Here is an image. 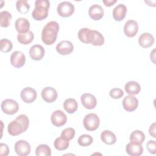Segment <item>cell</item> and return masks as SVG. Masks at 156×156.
<instances>
[{"mask_svg":"<svg viewBox=\"0 0 156 156\" xmlns=\"http://www.w3.org/2000/svg\"><path fill=\"white\" fill-rule=\"evenodd\" d=\"M15 26L16 31L19 34H24L29 31L30 23L27 19L24 18H19L16 20Z\"/></svg>","mask_w":156,"mask_h":156,"instance_id":"cell-19","label":"cell"},{"mask_svg":"<svg viewBox=\"0 0 156 156\" xmlns=\"http://www.w3.org/2000/svg\"><path fill=\"white\" fill-rule=\"evenodd\" d=\"M12 16L10 12L4 10L0 12V25L2 27H7L10 23Z\"/></svg>","mask_w":156,"mask_h":156,"instance_id":"cell-28","label":"cell"},{"mask_svg":"<svg viewBox=\"0 0 156 156\" xmlns=\"http://www.w3.org/2000/svg\"><path fill=\"white\" fill-rule=\"evenodd\" d=\"M9 153V149L8 146L5 144L1 143L0 144V155L1 156H7Z\"/></svg>","mask_w":156,"mask_h":156,"instance_id":"cell-38","label":"cell"},{"mask_svg":"<svg viewBox=\"0 0 156 156\" xmlns=\"http://www.w3.org/2000/svg\"><path fill=\"white\" fill-rule=\"evenodd\" d=\"M55 49L59 54L66 55L70 54L73 51L74 46L71 41L63 40L57 44Z\"/></svg>","mask_w":156,"mask_h":156,"instance_id":"cell-15","label":"cell"},{"mask_svg":"<svg viewBox=\"0 0 156 156\" xmlns=\"http://www.w3.org/2000/svg\"><path fill=\"white\" fill-rule=\"evenodd\" d=\"M126 152L132 156H139L143 152V147L141 144L129 143L126 147Z\"/></svg>","mask_w":156,"mask_h":156,"instance_id":"cell-22","label":"cell"},{"mask_svg":"<svg viewBox=\"0 0 156 156\" xmlns=\"http://www.w3.org/2000/svg\"><path fill=\"white\" fill-rule=\"evenodd\" d=\"M104 13L103 8L98 4H94L91 5L88 10L90 17L94 21L100 20L103 17Z\"/></svg>","mask_w":156,"mask_h":156,"instance_id":"cell-18","label":"cell"},{"mask_svg":"<svg viewBox=\"0 0 156 156\" xmlns=\"http://www.w3.org/2000/svg\"><path fill=\"white\" fill-rule=\"evenodd\" d=\"M94 40L91 43L93 46H102L104 43V36L98 31L94 30Z\"/></svg>","mask_w":156,"mask_h":156,"instance_id":"cell-35","label":"cell"},{"mask_svg":"<svg viewBox=\"0 0 156 156\" xmlns=\"http://www.w3.org/2000/svg\"><path fill=\"white\" fill-rule=\"evenodd\" d=\"M26 62L24 54L19 51H14L10 55V63L13 66L20 68L24 66Z\"/></svg>","mask_w":156,"mask_h":156,"instance_id":"cell-11","label":"cell"},{"mask_svg":"<svg viewBox=\"0 0 156 156\" xmlns=\"http://www.w3.org/2000/svg\"><path fill=\"white\" fill-rule=\"evenodd\" d=\"M15 151L19 156H26L31 151L30 144L25 140H19L15 144Z\"/></svg>","mask_w":156,"mask_h":156,"instance_id":"cell-8","label":"cell"},{"mask_svg":"<svg viewBox=\"0 0 156 156\" xmlns=\"http://www.w3.org/2000/svg\"><path fill=\"white\" fill-rule=\"evenodd\" d=\"M34 34L32 31L29 30V32L24 34H19L17 35V40L18 42L23 44H28L30 43L34 40Z\"/></svg>","mask_w":156,"mask_h":156,"instance_id":"cell-27","label":"cell"},{"mask_svg":"<svg viewBox=\"0 0 156 156\" xmlns=\"http://www.w3.org/2000/svg\"><path fill=\"white\" fill-rule=\"evenodd\" d=\"M35 155L37 156H51V148L46 144H40L36 148Z\"/></svg>","mask_w":156,"mask_h":156,"instance_id":"cell-30","label":"cell"},{"mask_svg":"<svg viewBox=\"0 0 156 156\" xmlns=\"http://www.w3.org/2000/svg\"><path fill=\"white\" fill-rule=\"evenodd\" d=\"M78 104L76 99L73 98L66 99L63 102V108L69 114L74 113L77 110Z\"/></svg>","mask_w":156,"mask_h":156,"instance_id":"cell-25","label":"cell"},{"mask_svg":"<svg viewBox=\"0 0 156 156\" xmlns=\"http://www.w3.org/2000/svg\"><path fill=\"white\" fill-rule=\"evenodd\" d=\"M127 12V7L123 4L117 5L113 10V17L116 21H122L126 16Z\"/></svg>","mask_w":156,"mask_h":156,"instance_id":"cell-21","label":"cell"},{"mask_svg":"<svg viewBox=\"0 0 156 156\" xmlns=\"http://www.w3.org/2000/svg\"><path fill=\"white\" fill-rule=\"evenodd\" d=\"M75 130L72 127H67L61 133V136L62 138L69 141L72 140L75 136Z\"/></svg>","mask_w":156,"mask_h":156,"instance_id":"cell-34","label":"cell"},{"mask_svg":"<svg viewBox=\"0 0 156 156\" xmlns=\"http://www.w3.org/2000/svg\"><path fill=\"white\" fill-rule=\"evenodd\" d=\"M50 2L48 0H37L35 2V9L32 11V16L36 21H41L48 15Z\"/></svg>","mask_w":156,"mask_h":156,"instance_id":"cell-3","label":"cell"},{"mask_svg":"<svg viewBox=\"0 0 156 156\" xmlns=\"http://www.w3.org/2000/svg\"><path fill=\"white\" fill-rule=\"evenodd\" d=\"M146 147L149 153L155 154L156 153V141L154 140H149L146 144Z\"/></svg>","mask_w":156,"mask_h":156,"instance_id":"cell-37","label":"cell"},{"mask_svg":"<svg viewBox=\"0 0 156 156\" xmlns=\"http://www.w3.org/2000/svg\"><path fill=\"white\" fill-rule=\"evenodd\" d=\"M16 8L18 12L26 14L30 9V5L26 0H18L16 2Z\"/></svg>","mask_w":156,"mask_h":156,"instance_id":"cell-31","label":"cell"},{"mask_svg":"<svg viewBox=\"0 0 156 156\" xmlns=\"http://www.w3.org/2000/svg\"><path fill=\"white\" fill-rule=\"evenodd\" d=\"M144 133L140 130H135L130 135V141L131 143L134 144H141L144 142Z\"/></svg>","mask_w":156,"mask_h":156,"instance_id":"cell-26","label":"cell"},{"mask_svg":"<svg viewBox=\"0 0 156 156\" xmlns=\"http://www.w3.org/2000/svg\"><path fill=\"white\" fill-rule=\"evenodd\" d=\"M110 96L113 99H120L124 95V91L118 88H115L112 89L109 92Z\"/></svg>","mask_w":156,"mask_h":156,"instance_id":"cell-36","label":"cell"},{"mask_svg":"<svg viewBox=\"0 0 156 156\" xmlns=\"http://www.w3.org/2000/svg\"><path fill=\"white\" fill-rule=\"evenodd\" d=\"M155 49H154V50L152 51V52H151V55H153V56H151V60H152V62L154 63V64H155Z\"/></svg>","mask_w":156,"mask_h":156,"instance_id":"cell-41","label":"cell"},{"mask_svg":"<svg viewBox=\"0 0 156 156\" xmlns=\"http://www.w3.org/2000/svg\"><path fill=\"white\" fill-rule=\"evenodd\" d=\"M78 38L80 41L84 43H91L94 40V30L89 28H82L78 32Z\"/></svg>","mask_w":156,"mask_h":156,"instance_id":"cell-10","label":"cell"},{"mask_svg":"<svg viewBox=\"0 0 156 156\" xmlns=\"http://www.w3.org/2000/svg\"><path fill=\"white\" fill-rule=\"evenodd\" d=\"M51 121L54 126L56 127H61L66 124L67 121V116L62 110H57L52 112L51 116Z\"/></svg>","mask_w":156,"mask_h":156,"instance_id":"cell-7","label":"cell"},{"mask_svg":"<svg viewBox=\"0 0 156 156\" xmlns=\"http://www.w3.org/2000/svg\"><path fill=\"white\" fill-rule=\"evenodd\" d=\"M42 99L47 103H52L57 98V93L55 88L51 87L44 88L41 93Z\"/></svg>","mask_w":156,"mask_h":156,"instance_id":"cell-13","label":"cell"},{"mask_svg":"<svg viewBox=\"0 0 156 156\" xmlns=\"http://www.w3.org/2000/svg\"><path fill=\"white\" fill-rule=\"evenodd\" d=\"M44 49L40 44L33 45L29 49V54L30 58L34 60H40L44 55Z\"/></svg>","mask_w":156,"mask_h":156,"instance_id":"cell-17","label":"cell"},{"mask_svg":"<svg viewBox=\"0 0 156 156\" xmlns=\"http://www.w3.org/2000/svg\"><path fill=\"white\" fill-rule=\"evenodd\" d=\"M1 45V51L2 52H10L13 48V44L12 41L7 38L1 39L0 41Z\"/></svg>","mask_w":156,"mask_h":156,"instance_id":"cell-33","label":"cell"},{"mask_svg":"<svg viewBox=\"0 0 156 156\" xmlns=\"http://www.w3.org/2000/svg\"><path fill=\"white\" fill-rule=\"evenodd\" d=\"M58 14L62 17H69L74 12V5L68 1H63L58 4L57 7Z\"/></svg>","mask_w":156,"mask_h":156,"instance_id":"cell-6","label":"cell"},{"mask_svg":"<svg viewBox=\"0 0 156 156\" xmlns=\"http://www.w3.org/2000/svg\"><path fill=\"white\" fill-rule=\"evenodd\" d=\"M1 107L2 111L7 115H13L19 110L18 102L11 99L4 100L1 104Z\"/></svg>","mask_w":156,"mask_h":156,"instance_id":"cell-5","label":"cell"},{"mask_svg":"<svg viewBox=\"0 0 156 156\" xmlns=\"http://www.w3.org/2000/svg\"><path fill=\"white\" fill-rule=\"evenodd\" d=\"M138 105V100L133 95H128L122 100V107L127 112L135 110Z\"/></svg>","mask_w":156,"mask_h":156,"instance_id":"cell-12","label":"cell"},{"mask_svg":"<svg viewBox=\"0 0 156 156\" xmlns=\"http://www.w3.org/2000/svg\"><path fill=\"white\" fill-rule=\"evenodd\" d=\"M138 31V23L132 20L127 21L124 26V34L129 38L135 37Z\"/></svg>","mask_w":156,"mask_h":156,"instance_id":"cell-14","label":"cell"},{"mask_svg":"<svg viewBox=\"0 0 156 156\" xmlns=\"http://www.w3.org/2000/svg\"><path fill=\"white\" fill-rule=\"evenodd\" d=\"M80 101L83 106L89 110L95 108L97 101L95 96L90 93H84L80 97Z\"/></svg>","mask_w":156,"mask_h":156,"instance_id":"cell-16","label":"cell"},{"mask_svg":"<svg viewBox=\"0 0 156 156\" xmlns=\"http://www.w3.org/2000/svg\"><path fill=\"white\" fill-rule=\"evenodd\" d=\"M29 125V119L27 115L21 114L12 121L7 127L8 133L12 136H17L26 132Z\"/></svg>","mask_w":156,"mask_h":156,"instance_id":"cell-1","label":"cell"},{"mask_svg":"<svg viewBox=\"0 0 156 156\" xmlns=\"http://www.w3.org/2000/svg\"><path fill=\"white\" fill-rule=\"evenodd\" d=\"M116 0H104L102 1L104 5L107 7H110L116 2Z\"/></svg>","mask_w":156,"mask_h":156,"instance_id":"cell-40","label":"cell"},{"mask_svg":"<svg viewBox=\"0 0 156 156\" xmlns=\"http://www.w3.org/2000/svg\"><path fill=\"white\" fill-rule=\"evenodd\" d=\"M20 96L24 102L30 104L36 100L37 93L36 90L33 88L26 87L21 91Z\"/></svg>","mask_w":156,"mask_h":156,"instance_id":"cell-9","label":"cell"},{"mask_svg":"<svg viewBox=\"0 0 156 156\" xmlns=\"http://www.w3.org/2000/svg\"><path fill=\"white\" fill-rule=\"evenodd\" d=\"M93 141V137L88 134L81 135L77 139L78 144L83 147L90 146Z\"/></svg>","mask_w":156,"mask_h":156,"instance_id":"cell-32","label":"cell"},{"mask_svg":"<svg viewBox=\"0 0 156 156\" xmlns=\"http://www.w3.org/2000/svg\"><path fill=\"white\" fill-rule=\"evenodd\" d=\"M154 38L153 35L149 33L144 32L139 37V45L143 48H147L151 47L154 44Z\"/></svg>","mask_w":156,"mask_h":156,"instance_id":"cell-20","label":"cell"},{"mask_svg":"<svg viewBox=\"0 0 156 156\" xmlns=\"http://www.w3.org/2000/svg\"><path fill=\"white\" fill-rule=\"evenodd\" d=\"M83 124L85 129L88 131L96 130L99 126L100 120L95 113H89L84 117Z\"/></svg>","mask_w":156,"mask_h":156,"instance_id":"cell-4","label":"cell"},{"mask_svg":"<svg viewBox=\"0 0 156 156\" xmlns=\"http://www.w3.org/2000/svg\"><path fill=\"white\" fill-rule=\"evenodd\" d=\"M124 89L126 92L129 95H135L140 93L141 87L140 84L135 81H129L126 83Z\"/></svg>","mask_w":156,"mask_h":156,"instance_id":"cell-23","label":"cell"},{"mask_svg":"<svg viewBox=\"0 0 156 156\" xmlns=\"http://www.w3.org/2000/svg\"><path fill=\"white\" fill-rule=\"evenodd\" d=\"M69 145V142L62 137L57 138L54 142V147L58 151H63L66 149Z\"/></svg>","mask_w":156,"mask_h":156,"instance_id":"cell-29","label":"cell"},{"mask_svg":"<svg viewBox=\"0 0 156 156\" xmlns=\"http://www.w3.org/2000/svg\"><path fill=\"white\" fill-rule=\"evenodd\" d=\"M101 139L106 144L112 145L116 143V137L114 133L108 130H104L101 134Z\"/></svg>","mask_w":156,"mask_h":156,"instance_id":"cell-24","label":"cell"},{"mask_svg":"<svg viewBox=\"0 0 156 156\" xmlns=\"http://www.w3.org/2000/svg\"><path fill=\"white\" fill-rule=\"evenodd\" d=\"M155 127H156V126H155V122H154L152 123L149 128V135L152 136L153 138H156V134H155Z\"/></svg>","mask_w":156,"mask_h":156,"instance_id":"cell-39","label":"cell"},{"mask_svg":"<svg viewBox=\"0 0 156 156\" xmlns=\"http://www.w3.org/2000/svg\"><path fill=\"white\" fill-rule=\"evenodd\" d=\"M58 30L59 25L57 22L51 21L48 23L41 32L42 41L46 45L54 44L57 40Z\"/></svg>","mask_w":156,"mask_h":156,"instance_id":"cell-2","label":"cell"}]
</instances>
